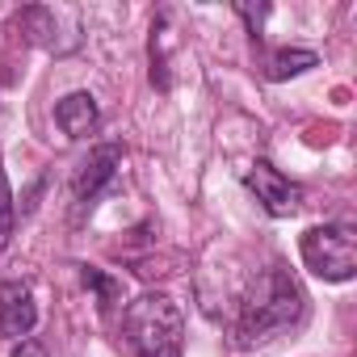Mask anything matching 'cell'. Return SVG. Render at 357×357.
Instances as JSON below:
<instances>
[{"label": "cell", "instance_id": "cell-1", "mask_svg": "<svg viewBox=\"0 0 357 357\" xmlns=\"http://www.w3.org/2000/svg\"><path fill=\"white\" fill-rule=\"evenodd\" d=\"M303 307H307V294L298 290V282L282 265H269L257 278V286H252V294H248V303L240 311L236 336L244 344H252V340H265L273 332H286L290 324L303 319Z\"/></svg>", "mask_w": 357, "mask_h": 357}, {"label": "cell", "instance_id": "cell-2", "mask_svg": "<svg viewBox=\"0 0 357 357\" xmlns=\"http://www.w3.org/2000/svg\"><path fill=\"white\" fill-rule=\"evenodd\" d=\"M126 332L135 357H181L185 349V315L168 294H143L126 307Z\"/></svg>", "mask_w": 357, "mask_h": 357}, {"label": "cell", "instance_id": "cell-3", "mask_svg": "<svg viewBox=\"0 0 357 357\" xmlns=\"http://www.w3.org/2000/svg\"><path fill=\"white\" fill-rule=\"evenodd\" d=\"M298 252H303V265L324 282H353L357 273V231L349 223L307 227L298 240Z\"/></svg>", "mask_w": 357, "mask_h": 357}, {"label": "cell", "instance_id": "cell-4", "mask_svg": "<svg viewBox=\"0 0 357 357\" xmlns=\"http://www.w3.org/2000/svg\"><path fill=\"white\" fill-rule=\"evenodd\" d=\"M118 168H122V143H101V147H93V151L80 160V168H76V176H72L76 219H80L84 211H93V202H97L101 190L114 181Z\"/></svg>", "mask_w": 357, "mask_h": 357}, {"label": "cell", "instance_id": "cell-5", "mask_svg": "<svg viewBox=\"0 0 357 357\" xmlns=\"http://www.w3.org/2000/svg\"><path fill=\"white\" fill-rule=\"evenodd\" d=\"M244 181H248V190L257 194V202H261L273 219H286V215H294V211L303 206V190L290 181V176H282L269 160H257V164L244 172Z\"/></svg>", "mask_w": 357, "mask_h": 357}, {"label": "cell", "instance_id": "cell-6", "mask_svg": "<svg viewBox=\"0 0 357 357\" xmlns=\"http://www.w3.org/2000/svg\"><path fill=\"white\" fill-rule=\"evenodd\" d=\"M38 324V303L26 282H0V336L26 340Z\"/></svg>", "mask_w": 357, "mask_h": 357}, {"label": "cell", "instance_id": "cell-7", "mask_svg": "<svg viewBox=\"0 0 357 357\" xmlns=\"http://www.w3.org/2000/svg\"><path fill=\"white\" fill-rule=\"evenodd\" d=\"M55 122L68 139H89L101 122V109H97V97L93 93H68L59 105H55Z\"/></svg>", "mask_w": 357, "mask_h": 357}, {"label": "cell", "instance_id": "cell-8", "mask_svg": "<svg viewBox=\"0 0 357 357\" xmlns=\"http://www.w3.org/2000/svg\"><path fill=\"white\" fill-rule=\"evenodd\" d=\"M17 30H22L30 43L47 47V51H63V47H59V38H55V30H59V17H55V9H43V5H30V9H22V13H17Z\"/></svg>", "mask_w": 357, "mask_h": 357}, {"label": "cell", "instance_id": "cell-9", "mask_svg": "<svg viewBox=\"0 0 357 357\" xmlns=\"http://www.w3.org/2000/svg\"><path fill=\"white\" fill-rule=\"evenodd\" d=\"M319 55L307 51V47H282L269 55V80H290V76H303L307 68H315Z\"/></svg>", "mask_w": 357, "mask_h": 357}, {"label": "cell", "instance_id": "cell-10", "mask_svg": "<svg viewBox=\"0 0 357 357\" xmlns=\"http://www.w3.org/2000/svg\"><path fill=\"white\" fill-rule=\"evenodd\" d=\"M13 227H17V206H13V190H9L5 164H0V252L9 248V240H13Z\"/></svg>", "mask_w": 357, "mask_h": 357}, {"label": "cell", "instance_id": "cell-11", "mask_svg": "<svg viewBox=\"0 0 357 357\" xmlns=\"http://www.w3.org/2000/svg\"><path fill=\"white\" fill-rule=\"evenodd\" d=\"M80 278H84V286H93V290L101 294V307H109V303L118 298V286H114V282H109V278H105L101 269H93V265H84V269H80Z\"/></svg>", "mask_w": 357, "mask_h": 357}, {"label": "cell", "instance_id": "cell-12", "mask_svg": "<svg viewBox=\"0 0 357 357\" xmlns=\"http://www.w3.org/2000/svg\"><path fill=\"white\" fill-rule=\"evenodd\" d=\"M236 13L248 22V30H252V38H257V34H261V17L269 13V5H257V9H252V5H236Z\"/></svg>", "mask_w": 357, "mask_h": 357}, {"label": "cell", "instance_id": "cell-13", "mask_svg": "<svg viewBox=\"0 0 357 357\" xmlns=\"http://www.w3.org/2000/svg\"><path fill=\"white\" fill-rule=\"evenodd\" d=\"M13 357H47V344L43 340H17Z\"/></svg>", "mask_w": 357, "mask_h": 357}]
</instances>
